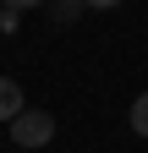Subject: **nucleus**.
Instances as JSON below:
<instances>
[{
  "label": "nucleus",
  "mask_w": 148,
  "mask_h": 153,
  "mask_svg": "<svg viewBox=\"0 0 148 153\" xmlns=\"http://www.w3.org/2000/svg\"><path fill=\"white\" fill-rule=\"evenodd\" d=\"M55 137V115H44V109H22L11 120V142L16 148H44Z\"/></svg>",
  "instance_id": "nucleus-1"
},
{
  "label": "nucleus",
  "mask_w": 148,
  "mask_h": 153,
  "mask_svg": "<svg viewBox=\"0 0 148 153\" xmlns=\"http://www.w3.org/2000/svg\"><path fill=\"white\" fill-rule=\"evenodd\" d=\"M16 115H22V88H16V82H11V76H0V120H6V126H11V120H16Z\"/></svg>",
  "instance_id": "nucleus-2"
},
{
  "label": "nucleus",
  "mask_w": 148,
  "mask_h": 153,
  "mask_svg": "<svg viewBox=\"0 0 148 153\" xmlns=\"http://www.w3.org/2000/svg\"><path fill=\"white\" fill-rule=\"evenodd\" d=\"M82 6H88V0H49V16H55V27H71V22L82 16Z\"/></svg>",
  "instance_id": "nucleus-3"
},
{
  "label": "nucleus",
  "mask_w": 148,
  "mask_h": 153,
  "mask_svg": "<svg viewBox=\"0 0 148 153\" xmlns=\"http://www.w3.org/2000/svg\"><path fill=\"white\" fill-rule=\"evenodd\" d=\"M126 120H132L137 137H148V93H137V99H132V115H126Z\"/></svg>",
  "instance_id": "nucleus-4"
},
{
  "label": "nucleus",
  "mask_w": 148,
  "mask_h": 153,
  "mask_svg": "<svg viewBox=\"0 0 148 153\" xmlns=\"http://www.w3.org/2000/svg\"><path fill=\"white\" fill-rule=\"evenodd\" d=\"M0 6H11V11H28V6H44V0H0Z\"/></svg>",
  "instance_id": "nucleus-5"
},
{
  "label": "nucleus",
  "mask_w": 148,
  "mask_h": 153,
  "mask_svg": "<svg viewBox=\"0 0 148 153\" xmlns=\"http://www.w3.org/2000/svg\"><path fill=\"white\" fill-rule=\"evenodd\" d=\"M88 6H93V11H110V6H121V0H88Z\"/></svg>",
  "instance_id": "nucleus-6"
}]
</instances>
